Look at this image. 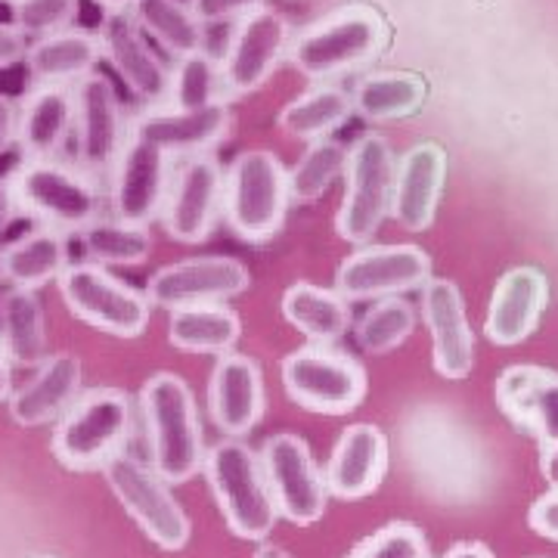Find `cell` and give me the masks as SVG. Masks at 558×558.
<instances>
[{
  "instance_id": "21",
  "label": "cell",
  "mask_w": 558,
  "mask_h": 558,
  "mask_svg": "<svg viewBox=\"0 0 558 558\" xmlns=\"http://www.w3.org/2000/svg\"><path fill=\"white\" fill-rule=\"evenodd\" d=\"M267 391L258 360L227 351L220 354L208 381V410L227 438H245L264 416Z\"/></svg>"
},
{
  "instance_id": "8",
  "label": "cell",
  "mask_w": 558,
  "mask_h": 558,
  "mask_svg": "<svg viewBox=\"0 0 558 558\" xmlns=\"http://www.w3.org/2000/svg\"><path fill=\"white\" fill-rule=\"evenodd\" d=\"M395 168H398V156L391 143L379 134H363L348 146V168L341 178L344 193L336 215V233L354 248L369 245L385 218H391Z\"/></svg>"
},
{
  "instance_id": "4",
  "label": "cell",
  "mask_w": 558,
  "mask_h": 558,
  "mask_svg": "<svg viewBox=\"0 0 558 558\" xmlns=\"http://www.w3.org/2000/svg\"><path fill=\"white\" fill-rule=\"evenodd\" d=\"M134 432V400L121 388L81 391L53 428V453L72 472H94L124 453Z\"/></svg>"
},
{
  "instance_id": "47",
  "label": "cell",
  "mask_w": 558,
  "mask_h": 558,
  "mask_svg": "<svg viewBox=\"0 0 558 558\" xmlns=\"http://www.w3.org/2000/svg\"><path fill=\"white\" fill-rule=\"evenodd\" d=\"M539 472H543V478L549 481V487H558V440L556 444H543Z\"/></svg>"
},
{
  "instance_id": "27",
  "label": "cell",
  "mask_w": 558,
  "mask_h": 558,
  "mask_svg": "<svg viewBox=\"0 0 558 558\" xmlns=\"http://www.w3.org/2000/svg\"><path fill=\"white\" fill-rule=\"evenodd\" d=\"M75 134V90L60 84H35L20 100L22 159H60Z\"/></svg>"
},
{
  "instance_id": "15",
  "label": "cell",
  "mask_w": 558,
  "mask_h": 558,
  "mask_svg": "<svg viewBox=\"0 0 558 558\" xmlns=\"http://www.w3.org/2000/svg\"><path fill=\"white\" fill-rule=\"evenodd\" d=\"M289 32L286 16L270 7H260L236 22L218 60L227 97H245L267 84L289 53Z\"/></svg>"
},
{
  "instance_id": "48",
  "label": "cell",
  "mask_w": 558,
  "mask_h": 558,
  "mask_svg": "<svg viewBox=\"0 0 558 558\" xmlns=\"http://www.w3.org/2000/svg\"><path fill=\"white\" fill-rule=\"evenodd\" d=\"M444 558H494V553L484 543H457Z\"/></svg>"
},
{
  "instance_id": "54",
  "label": "cell",
  "mask_w": 558,
  "mask_h": 558,
  "mask_svg": "<svg viewBox=\"0 0 558 558\" xmlns=\"http://www.w3.org/2000/svg\"><path fill=\"white\" fill-rule=\"evenodd\" d=\"M7 3H13V0H7Z\"/></svg>"
},
{
  "instance_id": "51",
  "label": "cell",
  "mask_w": 558,
  "mask_h": 558,
  "mask_svg": "<svg viewBox=\"0 0 558 558\" xmlns=\"http://www.w3.org/2000/svg\"><path fill=\"white\" fill-rule=\"evenodd\" d=\"M255 558H292L282 546H277V543H264L260 539V546L255 549Z\"/></svg>"
},
{
  "instance_id": "6",
  "label": "cell",
  "mask_w": 558,
  "mask_h": 558,
  "mask_svg": "<svg viewBox=\"0 0 558 558\" xmlns=\"http://www.w3.org/2000/svg\"><path fill=\"white\" fill-rule=\"evenodd\" d=\"M388 44V22L373 7H344L339 13L314 22L289 44V62L314 81L354 72L376 60Z\"/></svg>"
},
{
  "instance_id": "16",
  "label": "cell",
  "mask_w": 558,
  "mask_h": 558,
  "mask_svg": "<svg viewBox=\"0 0 558 558\" xmlns=\"http://www.w3.org/2000/svg\"><path fill=\"white\" fill-rule=\"evenodd\" d=\"M174 178V159L140 137H128L109 171V211L112 218L149 227L161 218V208Z\"/></svg>"
},
{
  "instance_id": "9",
  "label": "cell",
  "mask_w": 558,
  "mask_h": 558,
  "mask_svg": "<svg viewBox=\"0 0 558 558\" xmlns=\"http://www.w3.org/2000/svg\"><path fill=\"white\" fill-rule=\"evenodd\" d=\"M286 395L307 413L344 416L366 398V369L336 344H304L279 366Z\"/></svg>"
},
{
  "instance_id": "39",
  "label": "cell",
  "mask_w": 558,
  "mask_h": 558,
  "mask_svg": "<svg viewBox=\"0 0 558 558\" xmlns=\"http://www.w3.org/2000/svg\"><path fill=\"white\" fill-rule=\"evenodd\" d=\"M215 102H227L218 57H211L208 50L180 57L174 62V69H171L168 106H174V109H205V106H215Z\"/></svg>"
},
{
  "instance_id": "43",
  "label": "cell",
  "mask_w": 558,
  "mask_h": 558,
  "mask_svg": "<svg viewBox=\"0 0 558 558\" xmlns=\"http://www.w3.org/2000/svg\"><path fill=\"white\" fill-rule=\"evenodd\" d=\"M527 524L537 531L539 537L556 539L558 543V487H549V490L531 506Z\"/></svg>"
},
{
  "instance_id": "14",
  "label": "cell",
  "mask_w": 558,
  "mask_h": 558,
  "mask_svg": "<svg viewBox=\"0 0 558 558\" xmlns=\"http://www.w3.org/2000/svg\"><path fill=\"white\" fill-rule=\"evenodd\" d=\"M252 274L230 255H199L159 267L146 282V299L153 307L178 311L196 304H227L248 292Z\"/></svg>"
},
{
  "instance_id": "11",
  "label": "cell",
  "mask_w": 558,
  "mask_h": 558,
  "mask_svg": "<svg viewBox=\"0 0 558 558\" xmlns=\"http://www.w3.org/2000/svg\"><path fill=\"white\" fill-rule=\"evenodd\" d=\"M260 465L277 502L279 519L292 521L299 527H311L326 515L329 487L307 440L279 432L264 440Z\"/></svg>"
},
{
  "instance_id": "50",
  "label": "cell",
  "mask_w": 558,
  "mask_h": 558,
  "mask_svg": "<svg viewBox=\"0 0 558 558\" xmlns=\"http://www.w3.org/2000/svg\"><path fill=\"white\" fill-rule=\"evenodd\" d=\"M106 16H116V13H128L134 0H94Z\"/></svg>"
},
{
  "instance_id": "49",
  "label": "cell",
  "mask_w": 558,
  "mask_h": 558,
  "mask_svg": "<svg viewBox=\"0 0 558 558\" xmlns=\"http://www.w3.org/2000/svg\"><path fill=\"white\" fill-rule=\"evenodd\" d=\"M13 395V363L7 357L3 344H0V403Z\"/></svg>"
},
{
  "instance_id": "34",
  "label": "cell",
  "mask_w": 558,
  "mask_h": 558,
  "mask_svg": "<svg viewBox=\"0 0 558 558\" xmlns=\"http://www.w3.org/2000/svg\"><path fill=\"white\" fill-rule=\"evenodd\" d=\"M351 116H354V100L344 87L317 84L282 106L279 131H286L292 140L314 143V140L332 137L341 124H348Z\"/></svg>"
},
{
  "instance_id": "35",
  "label": "cell",
  "mask_w": 558,
  "mask_h": 558,
  "mask_svg": "<svg viewBox=\"0 0 558 558\" xmlns=\"http://www.w3.org/2000/svg\"><path fill=\"white\" fill-rule=\"evenodd\" d=\"M84 260L100 267H143L153 255V233L143 223L102 215L78 233Z\"/></svg>"
},
{
  "instance_id": "31",
  "label": "cell",
  "mask_w": 558,
  "mask_h": 558,
  "mask_svg": "<svg viewBox=\"0 0 558 558\" xmlns=\"http://www.w3.org/2000/svg\"><path fill=\"white\" fill-rule=\"evenodd\" d=\"M0 344L10 363L22 369H35L53 354L47 314L35 289L10 286L0 295Z\"/></svg>"
},
{
  "instance_id": "53",
  "label": "cell",
  "mask_w": 558,
  "mask_h": 558,
  "mask_svg": "<svg viewBox=\"0 0 558 558\" xmlns=\"http://www.w3.org/2000/svg\"><path fill=\"white\" fill-rule=\"evenodd\" d=\"M35 558H53V556H35Z\"/></svg>"
},
{
  "instance_id": "38",
  "label": "cell",
  "mask_w": 558,
  "mask_h": 558,
  "mask_svg": "<svg viewBox=\"0 0 558 558\" xmlns=\"http://www.w3.org/2000/svg\"><path fill=\"white\" fill-rule=\"evenodd\" d=\"M416 329V307L403 295H391V299H379L357 323V344L373 354V357H381V354H391L398 351L403 341L413 336Z\"/></svg>"
},
{
  "instance_id": "44",
  "label": "cell",
  "mask_w": 558,
  "mask_h": 558,
  "mask_svg": "<svg viewBox=\"0 0 558 558\" xmlns=\"http://www.w3.org/2000/svg\"><path fill=\"white\" fill-rule=\"evenodd\" d=\"M32 40L22 35L13 22H0V69H13L28 57Z\"/></svg>"
},
{
  "instance_id": "1",
  "label": "cell",
  "mask_w": 558,
  "mask_h": 558,
  "mask_svg": "<svg viewBox=\"0 0 558 558\" xmlns=\"http://www.w3.org/2000/svg\"><path fill=\"white\" fill-rule=\"evenodd\" d=\"M140 413L146 425L149 465L168 484L196 478L205 462V435L193 388L178 373H153L140 388Z\"/></svg>"
},
{
  "instance_id": "25",
  "label": "cell",
  "mask_w": 558,
  "mask_h": 558,
  "mask_svg": "<svg viewBox=\"0 0 558 558\" xmlns=\"http://www.w3.org/2000/svg\"><path fill=\"white\" fill-rule=\"evenodd\" d=\"M546 301H549V282L537 267H512L509 274H502L490 295V307L484 319L487 339L502 348L521 344L539 326Z\"/></svg>"
},
{
  "instance_id": "46",
  "label": "cell",
  "mask_w": 558,
  "mask_h": 558,
  "mask_svg": "<svg viewBox=\"0 0 558 558\" xmlns=\"http://www.w3.org/2000/svg\"><path fill=\"white\" fill-rule=\"evenodd\" d=\"M20 218L22 208L20 199H16V190H13L10 178H0V236H7Z\"/></svg>"
},
{
  "instance_id": "45",
  "label": "cell",
  "mask_w": 558,
  "mask_h": 558,
  "mask_svg": "<svg viewBox=\"0 0 558 558\" xmlns=\"http://www.w3.org/2000/svg\"><path fill=\"white\" fill-rule=\"evenodd\" d=\"M20 140V100L0 94V156H7Z\"/></svg>"
},
{
  "instance_id": "7",
  "label": "cell",
  "mask_w": 558,
  "mask_h": 558,
  "mask_svg": "<svg viewBox=\"0 0 558 558\" xmlns=\"http://www.w3.org/2000/svg\"><path fill=\"white\" fill-rule=\"evenodd\" d=\"M62 304L84 326L112 339H140L149 329L153 304L137 286L116 277L109 267L72 260L57 279Z\"/></svg>"
},
{
  "instance_id": "28",
  "label": "cell",
  "mask_w": 558,
  "mask_h": 558,
  "mask_svg": "<svg viewBox=\"0 0 558 558\" xmlns=\"http://www.w3.org/2000/svg\"><path fill=\"white\" fill-rule=\"evenodd\" d=\"M102 60V44L90 28H65L57 35H47L28 44L25 69L35 84H60L75 87L81 78L97 72Z\"/></svg>"
},
{
  "instance_id": "5",
  "label": "cell",
  "mask_w": 558,
  "mask_h": 558,
  "mask_svg": "<svg viewBox=\"0 0 558 558\" xmlns=\"http://www.w3.org/2000/svg\"><path fill=\"white\" fill-rule=\"evenodd\" d=\"M202 472L211 484L227 527L242 539H267L279 512L260 465V453H255L245 440L223 438L205 453Z\"/></svg>"
},
{
  "instance_id": "24",
  "label": "cell",
  "mask_w": 558,
  "mask_h": 558,
  "mask_svg": "<svg viewBox=\"0 0 558 558\" xmlns=\"http://www.w3.org/2000/svg\"><path fill=\"white\" fill-rule=\"evenodd\" d=\"M497 403L539 444L558 440V373L531 363L509 366L497 379Z\"/></svg>"
},
{
  "instance_id": "17",
  "label": "cell",
  "mask_w": 558,
  "mask_h": 558,
  "mask_svg": "<svg viewBox=\"0 0 558 558\" xmlns=\"http://www.w3.org/2000/svg\"><path fill=\"white\" fill-rule=\"evenodd\" d=\"M220 205H223L220 161L208 153L190 156L171 178V190L161 208V227L180 245H199L215 233Z\"/></svg>"
},
{
  "instance_id": "32",
  "label": "cell",
  "mask_w": 558,
  "mask_h": 558,
  "mask_svg": "<svg viewBox=\"0 0 558 558\" xmlns=\"http://www.w3.org/2000/svg\"><path fill=\"white\" fill-rule=\"evenodd\" d=\"M242 339V319L227 304L168 311V341L186 354H227Z\"/></svg>"
},
{
  "instance_id": "29",
  "label": "cell",
  "mask_w": 558,
  "mask_h": 558,
  "mask_svg": "<svg viewBox=\"0 0 558 558\" xmlns=\"http://www.w3.org/2000/svg\"><path fill=\"white\" fill-rule=\"evenodd\" d=\"M0 258H3L7 286L38 292L65 274V267L72 264V242L69 233L38 223L35 230L7 242L0 248Z\"/></svg>"
},
{
  "instance_id": "10",
  "label": "cell",
  "mask_w": 558,
  "mask_h": 558,
  "mask_svg": "<svg viewBox=\"0 0 558 558\" xmlns=\"http://www.w3.org/2000/svg\"><path fill=\"white\" fill-rule=\"evenodd\" d=\"M102 475L121 509L159 549L178 553L190 543V519L171 494V484L149 462L134 453H119L102 465Z\"/></svg>"
},
{
  "instance_id": "52",
  "label": "cell",
  "mask_w": 558,
  "mask_h": 558,
  "mask_svg": "<svg viewBox=\"0 0 558 558\" xmlns=\"http://www.w3.org/2000/svg\"><path fill=\"white\" fill-rule=\"evenodd\" d=\"M7 282V274H3V258H0V286Z\"/></svg>"
},
{
  "instance_id": "18",
  "label": "cell",
  "mask_w": 558,
  "mask_h": 558,
  "mask_svg": "<svg viewBox=\"0 0 558 558\" xmlns=\"http://www.w3.org/2000/svg\"><path fill=\"white\" fill-rule=\"evenodd\" d=\"M102 60L116 69L124 87L137 97L146 109L168 106L171 94V65L149 47V38L140 32V25L128 13L106 16L100 25Z\"/></svg>"
},
{
  "instance_id": "22",
  "label": "cell",
  "mask_w": 558,
  "mask_h": 558,
  "mask_svg": "<svg viewBox=\"0 0 558 558\" xmlns=\"http://www.w3.org/2000/svg\"><path fill=\"white\" fill-rule=\"evenodd\" d=\"M447 180V153L438 143H416L398 159L391 218L407 233H422L435 223L440 193Z\"/></svg>"
},
{
  "instance_id": "13",
  "label": "cell",
  "mask_w": 558,
  "mask_h": 558,
  "mask_svg": "<svg viewBox=\"0 0 558 558\" xmlns=\"http://www.w3.org/2000/svg\"><path fill=\"white\" fill-rule=\"evenodd\" d=\"M432 258L418 245H357L336 270V292L348 301H379L422 289Z\"/></svg>"
},
{
  "instance_id": "3",
  "label": "cell",
  "mask_w": 558,
  "mask_h": 558,
  "mask_svg": "<svg viewBox=\"0 0 558 558\" xmlns=\"http://www.w3.org/2000/svg\"><path fill=\"white\" fill-rule=\"evenodd\" d=\"M289 168L270 149H245L223 171L220 218L242 242H267L289 218Z\"/></svg>"
},
{
  "instance_id": "41",
  "label": "cell",
  "mask_w": 558,
  "mask_h": 558,
  "mask_svg": "<svg viewBox=\"0 0 558 558\" xmlns=\"http://www.w3.org/2000/svg\"><path fill=\"white\" fill-rule=\"evenodd\" d=\"M351 558H428V539L422 537L416 524L391 521L373 537H366Z\"/></svg>"
},
{
  "instance_id": "20",
  "label": "cell",
  "mask_w": 558,
  "mask_h": 558,
  "mask_svg": "<svg viewBox=\"0 0 558 558\" xmlns=\"http://www.w3.org/2000/svg\"><path fill=\"white\" fill-rule=\"evenodd\" d=\"M422 319L432 332V357L444 379H465L475 366V332L453 279L422 286Z\"/></svg>"
},
{
  "instance_id": "36",
  "label": "cell",
  "mask_w": 558,
  "mask_h": 558,
  "mask_svg": "<svg viewBox=\"0 0 558 558\" xmlns=\"http://www.w3.org/2000/svg\"><path fill=\"white\" fill-rule=\"evenodd\" d=\"M354 112L366 121H398L425 102V81L413 72H373L351 94Z\"/></svg>"
},
{
  "instance_id": "2",
  "label": "cell",
  "mask_w": 558,
  "mask_h": 558,
  "mask_svg": "<svg viewBox=\"0 0 558 558\" xmlns=\"http://www.w3.org/2000/svg\"><path fill=\"white\" fill-rule=\"evenodd\" d=\"M7 178L16 190L22 218L57 227L62 233H81L84 227L102 218L106 196L97 178L87 174L81 165L60 159H22Z\"/></svg>"
},
{
  "instance_id": "33",
  "label": "cell",
  "mask_w": 558,
  "mask_h": 558,
  "mask_svg": "<svg viewBox=\"0 0 558 558\" xmlns=\"http://www.w3.org/2000/svg\"><path fill=\"white\" fill-rule=\"evenodd\" d=\"M128 16L137 22L146 38L156 40L174 60L208 50L205 25L186 0H134Z\"/></svg>"
},
{
  "instance_id": "26",
  "label": "cell",
  "mask_w": 558,
  "mask_h": 558,
  "mask_svg": "<svg viewBox=\"0 0 558 558\" xmlns=\"http://www.w3.org/2000/svg\"><path fill=\"white\" fill-rule=\"evenodd\" d=\"M81 379H84V369L75 354L69 351L50 354L40 366H35L32 379L7 398L10 416L22 428H40V425L60 422L62 413L81 395Z\"/></svg>"
},
{
  "instance_id": "23",
  "label": "cell",
  "mask_w": 558,
  "mask_h": 558,
  "mask_svg": "<svg viewBox=\"0 0 558 558\" xmlns=\"http://www.w3.org/2000/svg\"><path fill=\"white\" fill-rule=\"evenodd\" d=\"M388 472V438L379 425L357 422L341 432L332 447V457L323 469L329 497L363 499L379 490Z\"/></svg>"
},
{
  "instance_id": "30",
  "label": "cell",
  "mask_w": 558,
  "mask_h": 558,
  "mask_svg": "<svg viewBox=\"0 0 558 558\" xmlns=\"http://www.w3.org/2000/svg\"><path fill=\"white\" fill-rule=\"evenodd\" d=\"M279 311L282 319L311 344H336L354 326L351 301L336 289H323L314 282H292L282 292Z\"/></svg>"
},
{
  "instance_id": "42",
  "label": "cell",
  "mask_w": 558,
  "mask_h": 558,
  "mask_svg": "<svg viewBox=\"0 0 558 558\" xmlns=\"http://www.w3.org/2000/svg\"><path fill=\"white\" fill-rule=\"evenodd\" d=\"M267 0H190L193 13L199 16L202 25H220V22H240L242 16L260 10Z\"/></svg>"
},
{
  "instance_id": "37",
  "label": "cell",
  "mask_w": 558,
  "mask_h": 558,
  "mask_svg": "<svg viewBox=\"0 0 558 558\" xmlns=\"http://www.w3.org/2000/svg\"><path fill=\"white\" fill-rule=\"evenodd\" d=\"M348 168V146L339 140L326 137L307 143L304 156L289 168V193L292 202L307 205V202L323 199L336 180L344 178Z\"/></svg>"
},
{
  "instance_id": "40",
  "label": "cell",
  "mask_w": 558,
  "mask_h": 558,
  "mask_svg": "<svg viewBox=\"0 0 558 558\" xmlns=\"http://www.w3.org/2000/svg\"><path fill=\"white\" fill-rule=\"evenodd\" d=\"M78 13L81 0H13L10 3V22L28 40L75 28Z\"/></svg>"
},
{
  "instance_id": "19",
  "label": "cell",
  "mask_w": 558,
  "mask_h": 558,
  "mask_svg": "<svg viewBox=\"0 0 558 558\" xmlns=\"http://www.w3.org/2000/svg\"><path fill=\"white\" fill-rule=\"evenodd\" d=\"M230 128H233V116L227 102H215L205 109L156 106L134 119L131 137L159 146L171 159H190V156H205L220 146L230 137Z\"/></svg>"
},
{
  "instance_id": "12",
  "label": "cell",
  "mask_w": 558,
  "mask_h": 558,
  "mask_svg": "<svg viewBox=\"0 0 558 558\" xmlns=\"http://www.w3.org/2000/svg\"><path fill=\"white\" fill-rule=\"evenodd\" d=\"M75 165L87 174H109L112 165L131 137V124L124 119L116 81L100 69L81 78L75 87Z\"/></svg>"
}]
</instances>
